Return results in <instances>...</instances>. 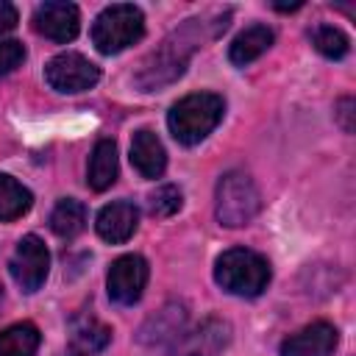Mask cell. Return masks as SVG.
<instances>
[{
  "mask_svg": "<svg viewBox=\"0 0 356 356\" xmlns=\"http://www.w3.org/2000/svg\"><path fill=\"white\" fill-rule=\"evenodd\" d=\"M147 275H150V267L139 253H125L114 259L106 275L108 298L120 306H134L147 286Z\"/></svg>",
  "mask_w": 356,
  "mask_h": 356,
  "instance_id": "7",
  "label": "cell"
},
{
  "mask_svg": "<svg viewBox=\"0 0 356 356\" xmlns=\"http://www.w3.org/2000/svg\"><path fill=\"white\" fill-rule=\"evenodd\" d=\"M270 261L248 248H231L214 261V281L239 298H256L270 284Z\"/></svg>",
  "mask_w": 356,
  "mask_h": 356,
  "instance_id": "3",
  "label": "cell"
},
{
  "mask_svg": "<svg viewBox=\"0 0 356 356\" xmlns=\"http://www.w3.org/2000/svg\"><path fill=\"white\" fill-rule=\"evenodd\" d=\"M81 28L78 6L72 3H42L33 11V31L50 42H72Z\"/></svg>",
  "mask_w": 356,
  "mask_h": 356,
  "instance_id": "10",
  "label": "cell"
},
{
  "mask_svg": "<svg viewBox=\"0 0 356 356\" xmlns=\"http://www.w3.org/2000/svg\"><path fill=\"white\" fill-rule=\"evenodd\" d=\"M309 39H312L314 50L323 53L325 58H342L350 50V39L334 25H314Z\"/></svg>",
  "mask_w": 356,
  "mask_h": 356,
  "instance_id": "21",
  "label": "cell"
},
{
  "mask_svg": "<svg viewBox=\"0 0 356 356\" xmlns=\"http://www.w3.org/2000/svg\"><path fill=\"white\" fill-rule=\"evenodd\" d=\"M22 61H25V47H22V42H17V39L0 42V78L8 75V72H14Z\"/></svg>",
  "mask_w": 356,
  "mask_h": 356,
  "instance_id": "23",
  "label": "cell"
},
{
  "mask_svg": "<svg viewBox=\"0 0 356 356\" xmlns=\"http://www.w3.org/2000/svg\"><path fill=\"white\" fill-rule=\"evenodd\" d=\"M350 117H353V100H350V97H342V100H339V106H337V120H339V125H342L348 134L353 131Z\"/></svg>",
  "mask_w": 356,
  "mask_h": 356,
  "instance_id": "25",
  "label": "cell"
},
{
  "mask_svg": "<svg viewBox=\"0 0 356 356\" xmlns=\"http://www.w3.org/2000/svg\"><path fill=\"white\" fill-rule=\"evenodd\" d=\"M231 342V323L222 317H206L200 325L184 331L172 345L175 356H220Z\"/></svg>",
  "mask_w": 356,
  "mask_h": 356,
  "instance_id": "9",
  "label": "cell"
},
{
  "mask_svg": "<svg viewBox=\"0 0 356 356\" xmlns=\"http://www.w3.org/2000/svg\"><path fill=\"white\" fill-rule=\"evenodd\" d=\"M136 225H139V211L131 200H114V203L103 206L97 211V220H95V228H97L100 239H106L111 245H120V242L131 239Z\"/></svg>",
  "mask_w": 356,
  "mask_h": 356,
  "instance_id": "12",
  "label": "cell"
},
{
  "mask_svg": "<svg viewBox=\"0 0 356 356\" xmlns=\"http://www.w3.org/2000/svg\"><path fill=\"white\" fill-rule=\"evenodd\" d=\"M33 203V195L28 186H22L17 178L0 172V222L19 220Z\"/></svg>",
  "mask_w": 356,
  "mask_h": 356,
  "instance_id": "20",
  "label": "cell"
},
{
  "mask_svg": "<svg viewBox=\"0 0 356 356\" xmlns=\"http://www.w3.org/2000/svg\"><path fill=\"white\" fill-rule=\"evenodd\" d=\"M0 303H3V289H0Z\"/></svg>",
  "mask_w": 356,
  "mask_h": 356,
  "instance_id": "26",
  "label": "cell"
},
{
  "mask_svg": "<svg viewBox=\"0 0 356 356\" xmlns=\"http://www.w3.org/2000/svg\"><path fill=\"white\" fill-rule=\"evenodd\" d=\"M44 78L56 92H86L100 81V67L81 53H58L47 61Z\"/></svg>",
  "mask_w": 356,
  "mask_h": 356,
  "instance_id": "6",
  "label": "cell"
},
{
  "mask_svg": "<svg viewBox=\"0 0 356 356\" xmlns=\"http://www.w3.org/2000/svg\"><path fill=\"white\" fill-rule=\"evenodd\" d=\"M209 28V19H186L178 31H172L139 67V72L134 75L136 86L142 92H153L161 89L172 81H178L192 58V53L203 44V31Z\"/></svg>",
  "mask_w": 356,
  "mask_h": 356,
  "instance_id": "1",
  "label": "cell"
},
{
  "mask_svg": "<svg viewBox=\"0 0 356 356\" xmlns=\"http://www.w3.org/2000/svg\"><path fill=\"white\" fill-rule=\"evenodd\" d=\"M222 114H225V100L220 95L192 92L181 97L178 103H172L167 114V125H170V134L181 145H197L220 125Z\"/></svg>",
  "mask_w": 356,
  "mask_h": 356,
  "instance_id": "2",
  "label": "cell"
},
{
  "mask_svg": "<svg viewBox=\"0 0 356 356\" xmlns=\"http://www.w3.org/2000/svg\"><path fill=\"white\" fill-rule=\"evenodd\" d=\"M42 334L33 323H14L0 331V356H36Z\"/></svg>",
  "mask_w": 356,
  "mask_h": 356,
  "instance_id": "18",
  "label": "cell"
},
{
  "mask_svg": "<svg viewBox=\"0 0 356 356\" xmlns=\"http://www.w3.org/2000/svg\"><path fill=\"white\" fill-rule=\"evenodd\" d=\"M181 206H184V195L172 184H164V186H159L156 192L147 195V211L153 217H172Z\"/></svg>",
  "mask_w": 356,
  "mask_h": 356,
  "instance_id": "22",
  "label": "cell"
},
{
  "mask_svg": "<svg viewBox=\"0 0 356 356\" xmlns=\"http://www.w3.org/2000/svg\"><path fill=\"white\" fill-rule=\"evenodd\" d=\"M186 312L181 303H167L161 306L139 331L142 345H175L178 337L186 331Z\"/></svg>",
  "mask_w": 356,
  "mask_h": 356,
  "instance_id": "13",
  "label": "cell"
},
{
  "mask_svg": "<svg viewBox=\"0 0 356 356\" xmlns=\"http://www.w3.org/2000/svg\"><path fill=\"white\" fill-rule=\"evenodd\" d=\"M337 342H339L337 328L325 320H317L289 334L281 342V356H334Z\"/></svg>",
  "mask_w": 356,
  "mask_h": 356,
  "instance_id": "11",
  "label": "cell"
},
{
  "mask_svg": "<svg viewBox=\"0 0 356 356\" xmlns=\"http://www.w3.org/2000/svg\"><path fill=\"white\" fill-rule=\"evenodd\" d=\"M142 36H145V14L134 3L106 6L92 25V44L103 56L122 53L125 47L136 44Z\"/></svg>",
  "mask_w": 356,
  "mask_h": 356,
  "instance_id": "4",
  "label": "cell"
},
{
  "mask_svg": "<svg viewBox=\"0 0 356 356\" xmlns=\"http://www.w3.org/2000/svg\"><path fill=\"white\" fill-rule=\"evenodd\" d=\"M50 228L56 236L61 239H72L86 228V206L75 197H64L56 203L53 214H50Z\"/></svg>",
  "mask_w": 356,
  "mask_h": 356,
  "instance_id": "19",
  "label": "cell"
},
{
  "mask_svg": "<svg viewBox=\"0 0 356 356\" xmlns=\"http://www.w3.org/2000/svg\"><path fill=\"white\" fill-rule=\"evenodd\" d=\"M131 164L145 178H161V172L167 170V150H164L161 139L153 131L142 128V131L134 134V139H131Z\"/></svg>",
  "mask_w": 356,
  "mask_h": 356,
  "instance_id": "14",
  "label": "cell"
},
{
  "mask_svg": "<svg viewBox=\"0 0 356 356\" xmlns=\"http://www.w3.org/2000/svg\"><path fill=\"white\" fill-rule=\"evenodd\" d=\"M114 181H117V145L111 139H100L86 167V184L95 192H106Z\"/></svg>",
  "mask_w": 356,
  "mask_h": 356,
  "instance_id": "16",
  "label": "cell"
},
{
  "mask_svg": "<svg viewBox=\"0 0 356 356\" xmlns=\"http://www.w3.org/2000/svg\"><path fill=\"white\" fill-rule=\"evenodd\" d=\"M261 209V195L248 172L231 170L217 181V203L214 214L220 225L225 228H242L248 225Z\"/></svg>",
  "mask_w": 356,
  "mask_h": 356,
  "instance_id": "5",
  "label": "cell"
},
{
  "mask_svg": "<svg viewBox=\"0 0 356 356\" xmlns=\"http://www.w3.org/2000/svg\"><path fill=\"white\" fill-rule=\"evenodd\" d=\"M108 342H111V328L103 325L97 317H92V314L72 317V323H70V348L78 356L100 353Z\"/></svg>",
  "mask_w": 356,
  "mask_h": 356,
  "instance_id": "15",
  "label": "cell"
},
{
  "mask_svg": "<svg viewBox=\"0 0 356 356\" xmlns=\"http://www.w3.org/2000/svg\"><path fill=\"white\" fill-rule=\"evenodd\" d=\"M8 270H11V278L22 286V292H36L50 273V253H47L44 242L33 234L22 236L14 248Z\"/></svg>",
  "mask_w": 356,
  "mask_h": 356,
  "instance_id": "8",
  "label": "cell"
},
{
  "mask_svg": "<svg viewBox=\"0 0 356 356\" xmlns=\"http://www.w3.org/2000/svg\"><path fill=\"white\" fill-rule=\"evenodd\" d=\"M273 31L267 28V25H250V28H245L234 42H231V47H228V58H231V64H236V67H245V64H250V61H256L261 53H267V47L273 44Z\"/></svg>",
  "mask_w": 356,
  "mask_h": 356,
  "instance_id": "17",
  "label": "cell"
},
{
  "mask_svg": "<svg viewBox=\"0 0 356 356\" xmlns=\"http://www.w3.org/2000/svg\"><path fill=\"white\" fill-rule=\"evenodd\" d=\"M17 19H19L17 8H14L11 3L0 0V33H8L11 28H17Z\"/></svg>",
  "mask_w": 356,
  "mask_h": 356,
  "instance_id": "24",
  "label": "cell"
}]
</instances>
